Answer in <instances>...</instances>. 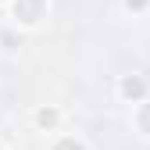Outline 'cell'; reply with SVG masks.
<instances>
[{
  "instance_id": "6da1fadb",
  "label": "cell",
  "mask_w": 150,
  "mask_h": 150,
  "mask_svg": "<svg viewBox=\"0 0 150 150\" xmlns=\"http://www.w3.org/2000/svg\"><path fill=\"white\" fill-rule=\"evenodd\" d=\"M14 14L32 25L36 18H40V0H18V4H14Z\"/></svg>"
},
{
  "instance_id": "7a4b0ae2",
  "label": "cell",
  "mask_w": 150,
  "mask_h": 150,
  "mask_svg": "<svg viewBox=\"0 0 150 150\" xmlns=\"http://www.w3.org/2000/svg\"><path fill=\"white\" fill-rule=\"evenodd\" d=\"M143 89H146L143 79H125V82H122V93H125V97H139Z\"/></svg>"
},
{
  "instance_id": "3957f363",
  "label": "cell",
  "mask_w": 150,
  "mask_h": 150,
  "mask_svg": "<svg viewBox=\"0 0 150 150\" xmlns=\"http://www.w3.org/2000/svg\"><path fill=\"white\" fill-rule=\"evenodd\" d=\"M36 122H40V125H54V122H57V115H54V111H40Z\"/></svg>"
},
{
  "instance_id": "277c9868",
  "label": "cell",
  "mask_w": 150,
  "mask_h": 150,
  "mask_svg": "<svg viewBox=\"0 0 150 150\" xmlns=\"http://www.w3.org/2000/svg\"><path fill=\"white\" fill-rule=\"evenodd\" d=\"M57 150H82V146H79V143H71V139H68V143H61Z\"/></svg>"
},
{
  "instance_id": "5b68a950",
  "label": "cell",
  "mask_w": 150,
  "mask_h": 150,
  "mask_svg": "<svg viewBox=\"0 0 150 150\" xmlns=\"http://www.w3.org/2000/svg\"><path fill=\"white\" fill-rule=\"evenodd\" d=\"M146 0H125V7H143Z\"/></svg>"
}]
</instances>
